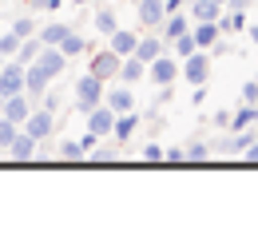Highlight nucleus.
Returning <instances> with one entry per match:
<instances>
[{"label":"nucleus","mask_w":258,"mask_h":230,"mask_svg":"<svg viewBox=\"0 0 258 230\" xmlns=\"http://www.w3.org/2000/svg\"><path fill=\"white\" fill-rule=\"evenodd\" d=\"M68 4H88V0H68Z\"/></svg>","instance_id":"nucleus-41"},{"label":"nucleus","mask_w":258,"mask_h":230,"mask_svg":"<svg viewBox=\"0 0 258 230\" xmlns=\"http://www.w3.org/2000/svg\"><path fill=\"white\" fill-rule=\"evenodd\" d=\"M16 48H20V36L8 28V32L0 36V60H12V56H16Z\"/></svg>","instance_id":"nucleus-29"},{"label":"nucleus","mask_w":258,"mask_h":230,"mask_svg":"<svg viewBox=\"0 0 258 230\" xmlns=\"http://www.w3.org/2000/svg\"><path fill=\"white\" fill-rule=\"evenodd\" d=\"M254 0H226V12H246Z\"/></svg>","instance_id":"nucleus-37"},{"label":"nucleus","mask_w":258,"mask_h":230,"mask_svg":"<svg viewBox=\"0 0 258 230\" xmlns=\"http://www.w3.org/2000/svg\"><path fill=\"white\" fill-rule=\"evenodd\" d=\"M163 48H167V44H163V36H159V32H155V36H139V44H135V52H131V56H139L143 64H151V60L159 56Z\"/></svg>","instance_id":"nucleus-20"},{"label":"nucleus","mask_w":258,"mask_h":230,"mask_svg":"<svg viewBox=\"0 0 258 230\" xmlns=\"http://www.w3.org/2000/svg\"><path fill=\"white\" fill-rule=\"evenodd\" d=\"M115 28H119V20H115V12H111V8L96 12V32H99V36H111Z\"/></svg>","instance_id":"nucleus-26"},{"label":"nucleus","mask_w":258,"mask_h":230,"mask_svg":"<svg viewBox=\"0 0 258 230\" xmlns=\"http://www.w3.org/2000/svg\"><path fill=\"white\" fill-rule=\"evenodd\" d=\"M135 127H139V115L135 111H123V115H115V127H111V139L123 147L131 135H135Z\"/></svg>","instance_id":"nucleus-19"},{"label":"nucleus","mask_w":258,"mask_h":230,"mask_svg":"<svg viewBox=\"0 0 258 230\" xmlns=\"http://www.w3.org/2000/svg\"><path fill=\"white\" fill-rule=\"evenodd\" d=\"M115 155H119V143H103V147H92V151H88V159H92V163H107V159H115Z\"/></svg>","instance_id":"nucleus-28"},{"label":"nucleus","mask_w":258,"mask_h":230,"mask_svg":"<svg viewBox=\"0 0 258 230\" xmlns=\"http://www.w3.org/2000/svg\"><path fill=\"white\" fill-rule=\"evenodd\" d=\"M12 32L20 36V40H28V36H36V20L32 16H16L12 20Z\"/></svg>","instance_id":"nucleus-31"},{"label":"nucleus","mask_w":258,"mask_h":230,"mask_svg":"<svg viewBox=\"0 0 258 230\" xmlns=\"http://www.w3.org/2000/svg\"><path fill=\"white\" fill-rule=\"evenodd\" d=\"M163 159H171V163H183V159H187V151H183V147H167V151H163Z\"/></svg>","instance_id":"nucleus-35"},{"label":"nucleus","mask_w":258,"mask_h":230,"mask_svg":"<svg viewBox=\"0 0 258 230\" xmlns=\"http://www.w3.org/2000/svg\"><path fill=\"white\" fill-rule=\"evenodd\" d=\"M242 99H246V103H254V107H258V84H242Z\"/></svg>","instance_id":"nucleus-36"},{"label":"nucleus","mask_w":258,"mask_h":230,"mask_svg":"<svg viewBox=\"0 0 258 230\" xmlns=\"http://www.w3.org/2000/svg\"><path fill=\"white\" fill-rule=\"evenodd\" d=\"M88 71L99 75V80L107 84V80H115V75H119V56H115L111 48H99V52H92V67H88Z\"/></svg>","instance_id":"nucleus-8"},{"label":"nucleus","mask_w":258,"mask_h":230,"mask_svg":"<svg viewBox=\"0 0 258 230\" xmlns=\"http://www.w3.org/2000/svg\"><path fill=\"white\" fill-rule=\"evenodd\" d=\"M183 151H187V159H191V163H203V159H207V155H211V147H207V143H203V139H195V143H187V147H183Z\"/></svg>","instance_id":"nucleus-32"},{"label":"nucleus","mask_w":258,"mask_h":230,"mask_svg":"<svg viewBox=\"0 0 258 230\" xmlns=\"http://www.w3.org/2000/svg\"><path fill=\"white\" fill-rule=\"evenodd\" d=\"M72 32V24H64V20H56V24H44V28H36V36H40V44L44 48H60V40Z\"/></svg>","instance_id":"nucleus-21"},{"label":"nucleus","mask_w":258,"mask_h":230,"mask_svg":"<svg viewBox=\"0 0 258 230\" xmlns=\"http://www.w3.org/2000/svg\"><path fill=\"white\" fill-rule=\"evenodd\" d=\"M28 8H60V0H28Z\"/></svg>","instance_id":"nucleus-39"},{"label":"nucleus","mask_w":258,"mask_h":230,"mask_svg":"<svg viewBox=\"0 0 258 230\" xmlns=\"http://www.w3.org/2000/svg\"><path fill=\"white\" fill-rule=\"evenodd\" d=\"M103 103L115 111V115H123V111H135V96H131V84H115V88H103Z\"/></svg>","instance_id":"nucleus-9"},{"label":"nucleus","mask_w":258,"mask_h":230,"mask_svg":"<svg viewBox=\"0 0 258 230\" xmlns=\"http://www.w3.org/2000/svg\"><path fill=\"white\" fill-rule=\"evenodd\" d=\"M40 48H44V44H40V36H28V40H20V48H16V56H12V60H16V64H36V56H40Z\"/></svg>","instance_id":"nucleus-22"},{"label":"nucleus","mask_w":258,"mask_h":230,"mask_svg":"<svg viewBox=\"0 0 258 230\" xmlns=\"http://www.w3.org/2000/svg\"><path fill=\"white\" fill-rule=\"evenodd\" d=\"M115 80H123V84H139V80H147V64L139 60V56H123L119 60V75Z\"/></svg>","instance_id":"nucleus-18"},{"label":"nucleus","mask_w":258,"mask_h":230,"mask_svg":"<svg viewBox=\"0 0 258 230\" xmlns=\"http://www.w3.org/2000/svg\"><path fill=\"white\" fill-rule=\"evenodd\" d=\"M254 4H258V0H254Z\"/></svg>","instance_id":"nucleus-42"},{"label":"nucleus","mask_w":258,"mask_h":230,"mask_svg":"<svg viewBox=\"0 0 258 230\" xmlns=\"http://www.w3.org/2000/svg\"><path fill=\"white\" fill-rule=\"evenodd\" d=\"M143 159H147V163H159V159H163V147H159V143H147V147H143Z\"/></svg>","instance_id":"nucleus-33"},{"label":"nucleus","mask_w":258,"mask_h":230,"mask_svg":"<svg viewBox=\"0 0 258 230\" xmlns=\"http://www.w3.org/2000/svg\"><path fill=\"white\" fill-rule=\"evenodd\" d=\"M223 4H219V0H191V12H187V16H191V24H199V20H223Z\"/></svg>","instance_id":"nucleus-16"},{"label":"nucleus","mask_w":258,"mask_h":230,"mask_svg":"<svg viewBox=\"0 0 258 230\" xmlns=\"http://www.w3.org/2000/svg\"><path fill=\"white\" fill-rule=\"evenodd\" d=\"M24 131L36 135V139H52V131H56V111H48V107H32L28 119H24Z\"/></svg>","instance_id":"nucleus-4"},{"label":"nucleus","mask_w":258,"mask_h":230,"mask_svg":"<svg viewBox=\"0 0 258 230\" xmlns=\"http://www.w3.org/2000/svg\"><path fill=\"white\" fill-rule=\"evenodd\" d=\"M179 75H183L187 84H195V88H203V84L211 80V56H207L203 48H195L187 60H179Z\"/></svg>","instance_id":"nucleus-2"},{"label":"nucleus","mask_w":258,"mask_h":230,"mask_svg":"<svg viewBox=\"0 0 258 230\" xmlns=\"http://www.w3.org/2000/svg\"><path fill=\"white\" fill-rule=\"evenodd\" d=\"M16 135H20V123H12L8 115H0V151H4V147H8Z\"/></svg>","instance_id":"nucleus-30"},{"label":"nucleus","mask_w":258,"mask_h":230,"mask_svg":"<svg viewBox=\"0 0 258 230\" xmlns=\"http://www.w3.org/2000/svg\"><path fill=\"white\" fill-rule=\"evenodd\" d=\"M246 32H250V44H254V48H258V20H254V24H250V28H246Z\"/></svg>","instance_id":"nucleus-40"},{"label":"nucleus","mask_w":258,"mask_h":230,"mask_svg":"<svg viewBox=\"0 0 258 230\" xmlns=\"http://www.w3.org/2000/svg\"><path fill=\"white\" fill-rule=\"evenodd\" d=\"M84 119H88V131L96 135V139H111V127H115V111H111L107 103H96V107H92Z\"/></svg>","instance_id":"nucleus-5"},{"label":"nucleus","mask_w":258,"mask_h":230,"mask_svg":"<svg viewBox=\"0 0 258 230\" xmlns=\"http://www.w3.org/2000/svg\"><path fill=\"white\" fill-rule=\"evenodd\" d=\"M56 155H60V159H84V139H64V143L56 147Z\"/></svg>","instance_id":"nucleus-27"},{"label":"nucleus","mask_w":258,"mask_h":230,"mask_svg":"<svg viewBox=\"0 0 258 230\" xmlns=\"http://www.w3.org/2000/svg\"><path fill=\"white\" fill-rule=\"evenodd\" d=\"M254 119H258V107H254V103H242V107L230 115V127H234V131H246Z\"/></svg>","instance_id":"nucleus-24"},{"label":"nucleus","mask_w":258,"mask_h":230,"mask_svg":"<svg viewBox=\"0 0 258 230\" xmlns=\"http://www.w3.org/2000/svg\"><path fill=\"white\" fill-rule=\"evenodd\" d=\"M135 16H139V24L143 28H159V20L167 16V0H135Z\"/></svg>","instance_id":"nucleus-10"},{"label":"nucleus","mask_w":258,"mask_h":230,"mask_svg":"<svg viewBox=\"0 0 258 230\" xmlns=\"http://www.w3.org/2000/svg\"><path fill=\"white\" fill-rule=\"evenodd\" d=\"M96 103H103V80L88 71V75H80V80H76V111H80V115H88Z\"/></svg>","instance_id":"nucleus-1"},{"label":"nucleus","mask_w":258,"mask_h":230,"mask_svg":"<svg viewBox=\"0 0 258 230\" xmlns=\"http://www.w3.org/2000/svg\"><path fill=\"white\" fill-rule=\"evenodd\" d=\"M187 28H191V16H187V12H167V16L159 20V28H155V32L163 36V44H171L175 36H183Z\"/></svg>","instance_id":"nucleus-12"},{"label":"nucleus","mask_w":258,"mask_h":230,"mask_svg":"<svg viewBox=\"0 0 258 230\" xmlns=\"http://www.w3.org/2000/svg\"><path fill=\"white\" fill-rule=\"evenodd\" d=\"M36 107V99L28 96V92H16V96H8L4 103H0V115H8L12 123H20L24 127V119H28V111Z\"/></svg>","instance_id":"nucleus-6"},{"label":"nucleus","mask_w":258,"mask_h":230,"mask_svg":"<svg viewBox=\"0 0 258 230\" xmlns=\"http://www.w3.org/2000/svg\"><path fill=\"white\" fill-rule=\"evenodd\" d=\"M52 84H56V80H52V75H48L44 67H36V64L24 67V92H28L32 99H40L44 92H48V88H52Z\"/></svg>","instance_id":"nucleus-13"},{"label":"nucleus","mask_w":258,"mask_h":230,"mask_svg":"<svg viewBox=\"0 0 258 230\" xmlns=\"http://www.w3.org/2000/svg\"><path fill=\"white\" fill-rule=\"evenodd\" d=\"M195 48H199V44H195L191 28H187L183 36H175V40H171V56H175V60H187V56H191Z\"/></svg>","instance_id":"nucleus-25"},{"label":"nucleus","mask_w":258,"mask_h":230,"mask_svg":"<svg viewBox=\"0 0 258 230\" xmlns=\"http://www.w3.org/2000/svg\"><path fill=\"white\" fill-rule=\"evenodd\" d=\"M36 67H44V71L56 80V75H60V71L68 67V56L60 52V48H40V56H36Z\"/></svg>","instance_id":"nucleus-14"},{"label":"nucleus","mask_w":258,"mask_h":230,"mask_svg":"<svg viewBox=\"0 0 258 230\" xmlns=\"http://www.w3.org/2000/svg\"><path fill=\"white\" fill-rule=\"evenodd\" d=\"M242 155H246V163H258V139L246 143V151H242Z\"/></svg>","instance_id":"nucleus-38"},{"label":"nucleus","mask_w":258,"mask_h":230,"mask_svg":"<svg viewBox=\"0 0 258 230\" xmlns=\"http://www.w3.org/2000/svg\"><path fill=\"white\" fill-rule=\"evenodd\" d=\"M135 44H139V36L131 32V28H115V32L107 36V48H111V52H115L119 60H123V56H131V52H135Z\"/></svg>","instance_id":"nucleus-15"},{"label":"nucleus","mask_w":258,"mask_h":230,"mask_svg":"<svg viewBox=\"0 0 258 230\" xmlns=\"http://www.w3.org/2000/svg\"><path fill=\"white\" fill-rule=\"evenodd\" d=\"M147 80H151L155 88H171V84L179 80V60H175L171 52H159V56L147 64Z\"/></svg>","instance_id":"nucleus-3"},{"label":"nucleus","mask_w":258,"mask_h":230,"mask_svg":"<svg viewBox=\"0 0 258 230\" xmlns=\"http://www.w3.org/2000/svg\"><path fill=\"white\" fill-rule=\"evenodd\" d=\"M191 36H195L199 48H215L219 36H223V28H219V20H199V24L191 28Z\"/></svg>","instance_id":"nucleus-17"},{"label":"nucleus","mask_w":258,"mask_h":230,"mask_svg":"<svg viewBox=\"0 0 258 230\" xmlns=\"http://www.w3.org/2000/svg\"><path fill=\"white\" fill-rule=\"evenodd\" d=\"M44 103H40V107H48V111H60V96H56V92H52V88H48V92H44Z\"/></svg>","instance_id":"nucleus-34"},{"label":"nucleus","mask_w":258,"mask_h":230,"mask_svg":"<svg viewBox=\"0 0 258 230\" xmlns=\"http://www.w3.org/2000/svg\"><path fill=\"white\" fill-rule=\"evenodd\" d=\"M60 52H64V56H84V52H92V44L80 32H68L64 40H60Z\"/></svg>","instance_id":"nucleus-23"},{"label":"nucleus","mask_w":258,"mask_h":230,"mask_svg":"<svg viewBox=\"0 0 258 230\" xmlns=\"http://www.w3.org/2000/svg\"><path fill=\"white\" fill-rule=\"evenodd\" d=\"M4 155L8 159H16V163H28V159H36V135H28L24 127H20V135L4 147Z\"/></svg>","instance_id":"nucleus-11"},{"label":"nucleus","mask_w":258,"mask_h":230,"mask_svg":"<svg viewBox=\"0 0 258 230\" xmlns=\"http://www.w3.org/2000/svg\"><path fill=\"white\" fill-rule=\"evenodd\" d=\"M16 92H24V64L8 60V64H0V99L16 96Z\"/></svg>","instance_id":"nucleus-7"}]
</instances>
